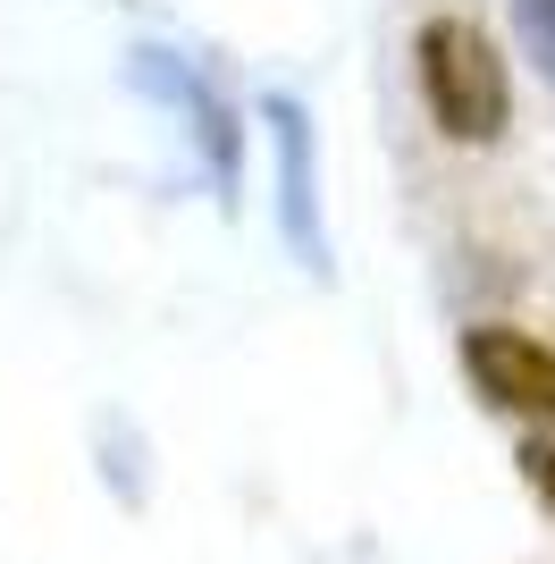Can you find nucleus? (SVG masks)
Returning a JSON list of instances; mask_svg holds the SVG:
<instances>
[{
	"label": "nucleus",
	"instance_id": "nucleus-1",
	"mask_svg": "<svg viewBox=\"0 0 555 564\" xmlns=\"http://www.w3.org/2000/svg\"><path fill=\"white\" fill-rule=\"evenodd\" d=\"M413 76H421V101H429V127L463 152H480L513 127V76L488 43V25L429 18L413 34Z\"/></svg>",
	"mask_w": 555,
	"mask_h": 564
},
{
	"label": "nucleus",
	"instance_id": "nucleus-2",
	"mask_svg": "<svg viewBox=\"0 0 555 564\" xmlns=\"http://www.w3.org/2000/svg\"><path fill=\"white\" fill-rule=\"evenodd\" d=\"M463 379H471L480 404L555 430V346L547 337L505 329V321H471V329H463Z\"/></svg>",
	"mask_w": 555,
	"mask_h": 564
},
{
	"label": "nucleus",
	"instance_id": "nucleus-3",
	"mask_svg": "<svg viewBox=\"0 0 555 564\" xmlns=\"http://www.w3.org/2000/svg\"><path fill=\"white\" fill-rule=\"evenodd\" d=\"M278 135V236H286V253L328 279V219H320V135H312V110L295 94H270L261 101Z\"/></svg>",
	"mask_w": 555,
	"mask_h": 564
},
{
	"label": "nucleus",
	"instance_id": "nucleus-4",
	"mask_svg": "<svg viewBox=\"0 0 555 564\" xmlns=\"http://www.w3.org/2000/svg\"><path fill=\"white\" fill-rule=\"evenodd\" d=\"M127 76H135L152 101L185 110V135H194V152H203V169L219 177V203H228V194H236V118H228V101L210 94L177 51H135V68H127Z\"/></svg>",
	"mask_w": 555,
	"mask_h": 564
},
{
	"label": "nucleus",
	"instance_id": "nucleus-5",
	"mask_svg": "<svg viewBox=\"0 0 555 564\" xmlns=\"http://www.w3.org/2000/svg\"><path fill=\"white\" fill-rule=\"evenodd\" d=\"M513 43L538 59V76L555 85V0H513Z\"/></svg>",
	"mask_w": 555,
	"mask_h": 564
},
{
	"label": "nucleus",
	"instance_id": "nucleus-6",
	"mask_svg": "<svg viewBox=\"0 0 555 564\" xmlns=\"http://www.w3.org/2000/svg\"><path fill=\"white\" fill-rule=\"evenodd\" d=\"M513 464H522V480H531V497L555 514V430H531L522 447H513Z\"/></svg>",
	"mask_w": 555,
	"mask_h": 564
}]
</instances>
